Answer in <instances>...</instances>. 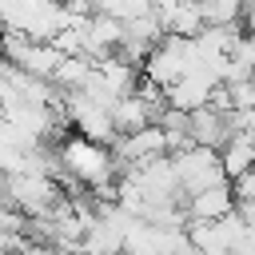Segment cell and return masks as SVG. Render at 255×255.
<instances>
[{
  "label": "cell",
  "instance_id": "cell-4",
  "mask_svg": "<svg viewBox=\"0 0 255 255\" xmlns=\"http://www.w3.org/2000/svg\"><path fill=\"white\" fill-rule=\"evenodd\" d=\"M219 155H223V171H227V179H231V183H235L243 171H251V167H255L251 135H231V139L219 147Z\"/></svg>",
  "mask_w": 255,
  "mask_h": 255
},
{
  "label": "cell",
  "instance_id": "cell-5",
  "mask_svg": "<svg viewBox=\"0 0 255 255\" xmlns=\"http://www.w3.org/2000/svg\"><path fill=\"white\" fill-rule=\"evenodd\" d=\"M231 187H235V199H239V203H251V199H255V167H251V171H243Z\"/></svg>",
  "mask_w": 255,
  "mask_h": 255
},
{
  "label": "cell",
  "instance_id": "cell-1",
  "mask_svg": "<svg viewBox=\"0 0 255 255\" xmlns=\"http://www.w3.org/2000/svg\"><path fill=\"white\" fill-rule=\"evenodd\" d=\"M175 175H179V187H183V199L203 191V187H215V183H227V171H223V155L219 147H203V143H191L187 151H175Z\"/></svg>",
  "mask_w": 255,
  "mask_h": 255
},
{
  "label": "cell",
  "instance_id": "cell-3",
  "mask_svg": "<svg viewBox=\"0 0 255 255\" xmlns=\"http://www.w3.org/2000/svg\"><path fill=\"white\" fill-rule=\"evenodd\" d=\"M159 20H163L167 36H187V40L207 28V16H203V4H199V0H179L175 8L159 12Z\"/></svg>",
  "mask_w": 255,
  "mask_h": 255
},
{
  "label": "cell",
  "instance_id": "cell-2",
  "mask_svg": "<svg viewBox=\"0 0 255 255\" xmlns=\"http://www.w3.org/2000/svg\"><path fill=\"white\" fill-rule=\"evenodd\" d=\"M183 207H187V219H191V223H215V219L231 215V211L239 207V199H235V187H231V179H227V183H215V187H203V191L187 195Z\"/></svg>",
  "mask_w": 255,
  "mask_h": 255
}]
</instances>
